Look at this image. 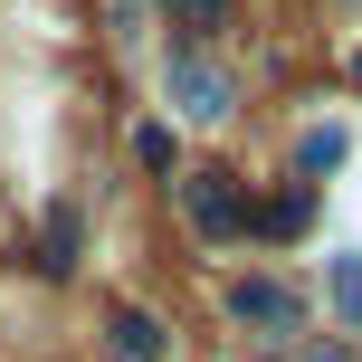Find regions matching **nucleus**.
<instances>
[{"mask_svg": "<svg viewBox=\"0 0 362 362\" xmlns=\"http://www.w3.org/2000/svg\"><path fill=\"white\" fill-rule=\"evenodd\" d=\"M115 362H163V325H153L144 305L115 315Z\"/></svg>", "mask_w": 362, "mask_h": 362, "instance_id": "5", "label": "nucleus"}, {"mask_svg": "<svg viewBox=\"0 0 362 362\" xmlns=\"http://www.w3.org/2000/svg\"><path fill=\"white\" fill-rule=\"evenodd\" d=\"M181 210H191L200 238H238V229H248V200H238L229 172H191V181H181Z\"/></svg>", "mask_w": 362, "mask_h": 362, "instance_id": "1", "label": "nucleus"}, {"mask_svg": "<svg viewBox=\"0 0 362 362\" xmlns=\"http://www.w3.org/2000/svg\"><path fill=\"white\" fill-rule=\"evenodd\" d=\"M325 296H334V315L362 334V257H334V267H325Z\"/></svg>", "mask_w": 362, "mask_h": 362, "instance_id": "6", "label": "nucleus"}, {"mask_svg": "<svg viewBox=\"0 0 362 362\" xmlns=\"http://www.w3.org/2000/svg\"><path fill=\"white\" fill-rule=\"evenodd\" d=\"M344 153H353V134H344V124H305V134H296V172H315V181L344 163Z\"/></svg>", "mask_w": 362, "mask_h": 362, "instance_id": "4", "label": "nucleus"}, {"mask_svg": "<svg viewBox=\"0 0 362 362\" xmlns=\"http://www.w3.org/2000/svg\"><path fill=\"white\" fill-rule=\"evenodd\" d=\"M305 219H315V200H305V191H276L267 210H257V229H267V238H296Z\"/></svg>", "mask_w": 362, "mask_h": 362, "instance_id": "7", "label": "nucleus"}, {"mask_svg": "<svg viewBox=\"0 0 362 362\" xmlns=\"http://www.w3.org/2000/svg\"><path fill=\"white\" fill-rule=\"evenodd\" d=\"M229 315H238V325H257V334H286L305 305H296L276 276H238V286H229Z\"/></svg>", "mask_w": 362, "mask_h": 362, "instance_id": "3", "label": "nucleus"}, {"mask_svg": "<svg viewBox=\"0 0 362 362\" xmlns=\"http://www.w3.org/2000/svg\"><path fill=\"white\" fill-rule=\"evenodd\" d=\"M315 362H353V353H344V344H325V353H315Z\"/></svg>", "mask_w": 362, "mask_h": 362, "instance_id": "11", "label": "nucleus"}, {"mask_svg": "<svg viewBox=\"0 0 362 362\" xmlns=\"http://www.w3.org/2000/svg\"><path fill=\"white\" fill-rule=\"evenodd\" d=\"M134 153H144L153 172H172V134H163V124H144V134H134Z\"/></svg>", "mask_w": 362, "mask_h": 362, "instance_id": "9", "label": "nucleus"}, {"mask_svg": "<svg viewBox=\"0 0 362 362\" xmlns=\"http://www.w3.org/2000/svg\"><path fill=\"white\" fill-rule=\"evenodd\" d=\"M353 76H362V57H353Z\"/></svg>", "mask_w": 362, "mask_h": 362, "instance_id": "12", "label": "nucleus"}, {"mask_svg": "<svg viewBox=\"0 0 362 362\" xmlns=\"http://www.w3.org/2000/svg\"><path fill=\"white\" fill-rule=\"evenodd\" d=\"M76 248H86V229H76V210H48V267H57V276L76 267Z\"/></svg>", "mask_w": 362, "mask_h": 362, "instance_id": "8", "label": "nucleus"}, {"mask_svg": "<svg viewBox=\"0 0 362 362\" xmlns=\"http://www.w3.org/2000/svg\"><path fill=\"white\" fill-rule=\"evenodd\" d=\"M163 95L191 115V124H219V115H229V67H210V57H172V67H163Z\"/></svg>", "mask_w": 362, "mask_h": 362, "instance_id": "2", "label": "nucleus"}, {"mask_svg": "<svg viewBox=\"0 0 362 362\" xmlns=\"http://www.w3.org/2000/svg\"><path fill=\"white\" fill-rule=\"evenodd\" d=\"M219 10H229V0H181V19H191V29H219Z\"/></svg>", "mask_w": 362, "mask_h": 362, "instance_id": "10", "label": "nucleus"}]
</instances>
